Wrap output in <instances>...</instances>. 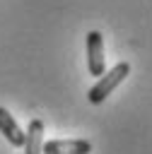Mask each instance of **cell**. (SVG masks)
I'll return each instance as SVG.
<instances>
[{
	"label": "cell",
	"mask_w": 152,
	"mask_h": 154,
	"mask_svg": "<svg viewBox=\"0 0 152 154\" xmlns=\"http://www.w3.org/2000/svg\"><path fill=\"white\" fill-rule=\"evenodd\" d=\"M130 75V65L128 63H118L116 67H111L109 72H104V75H99V79L89 87V91H87V99H89V103H104V99H109L111 94H113V89L125 79Z\"/></svg>",
	"instance_id": "cell-1"
},
{
	"label": "cell",
	"mask_w": 152,
	"mask_h": 154,
	"mask_svg": "<svg viewBox=\"0 0 152 154\" xmlns=\"http://www.w3.org/2000/svg\"><path fill=\"white\" fill-rule=\"evenodd\" d=\"M106 65V55H104V36L99 31H89L87 34V67H89V75L99 77L104 75Z\"/></svg>",
	"instance_id": "cell-2"
},
{
	"label": "cell",
	"mask_w": 152,
	"mask_h": 154,
	"mask_svg": "<svg viewBox=\"0 0 152 154\" xmlns=\"http://www.w3.org/2000/svg\"><path fill=\"white\" fill-rule=\"evenodd\" d=\"M43 154H89L92 144L87 140H48L43 142Z\"/></svg>",
	"instance_id": "cell-3"
},
{
	"label": "cell",
	"mask_w": 152,
	"mask_h": 154,
	"mask_svg": "<svg viewBox=\"0 0 152 154\" xmlns=\"http://www.w3.org/2000/svg\"><path fill=\"white\" fill-rule=\"evenodd\" d=\"M0 132L5 135V140L12 144V147H22L24 144V132L22 128L17 125V120L12 118V113L7 108L0 106Z\"/></svg>",
	"instance_id": "cell-4"
},
{
	"label": "cell",
	"mask_w": 152,
	"mask_h": 154,
	"mask_svg": "<svg viewBox=\"0 0 152 154\" xmlns=\"http://www.w3.org/2000/svg\"><path fill=\"white\" fill-rule=\"evenodd\" d=\"M24 154H43V123L34 118L29 123V130L24 132Z\"/></svg>",
	"instance_id": "cell-5"
}]
</instances>
